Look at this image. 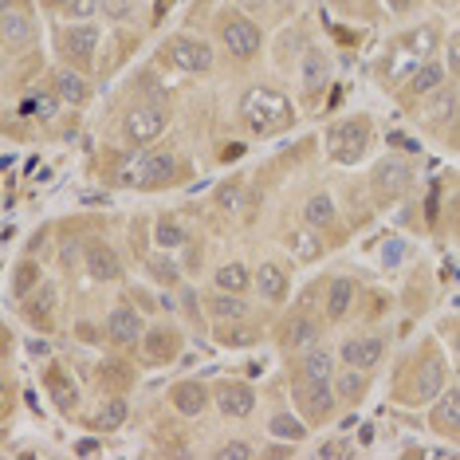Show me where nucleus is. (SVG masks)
<instances>
[{"label": "nucleus", "instance_id": "nucleus-5", "mask_svg": "<svg viewBox=\"0 0 460 460\" xmlns=\"http://www.w3.org/2000/svg\"><path fill=\"white\" fill-rule=\"evenodd\" d=\"M296 402H299V410H303V417L307 421H315V425H323V421H331L334 417V390L327 382H319V378H299L296 382Z\"/></svg>", "mask_w": 460, "mask_h": 460}, {"label": "nucleus", "instance_id": "nucleus-19", "mask_svg": "<svg viewBox=\"0 0 460 460\" xmlns=\"http://www.w3.org/2000/svg\"><path fill=\"white\" fill-rule=\"evenodd\" d=\"M208 315H213L217 323H236V319L248 315V307H244V299H240L236 291H221V296L208 299Z\"/></svg>", "mask_w": 460, "mask_h": 460}, {"label": "nucleus", "instance_id": "nucleus-4", "mask_svg": "<svg viewBox=\"0 0 460 460\" xmlns=\"http://www.w3.org/2000/svg\"><path fill=\"white\" fill-rule=\"evenodd\" d=\"M165 59H170L173 67L190 71V75L213 71V48H208L205 40H193V36H173L170 44H165Z\"/></svg>", "mask_w": 460, "mask_h": 460}, {"label": "nucleus", "instance_id": "nucleus-33", "mask_svg": "<svg viewBox=\"0 0 460 460\" xmlns=\"http://www.w3.org/2000/svg\"><path fill=\"white\" fill-rule=\"evenodd\" d=\"M154 236H158V244H162V248H177V244H185V233H181V225H177V221H158V228H154Z\"/></svg>", "mask_w": 460, "mask_h": 460}, {"label": "nucleus", "instance_id": "nucleus-48", "mask_svg": "<svg viewBox=\"0 0 460 460\" xmlns=\"http://www.w3.org/2000/svg\"><path fill=\"white\" fill-rule=\"evenodd\" d=\"M456 334H460V331H456ZM456 350H460V339H456Z\"/></svg>", "mask_w": 460, "mask_h": 460}, {"label": "nucleus", "instance_id": "nucleus-8", "mask_svg": "<svg viewBox=\"0 0 460 460\" xmlns=\"http://www.w3.org/2000/svg\"><path fill=\"white\" fill-rule=\"evenodd\" d=\"M59 44H64L67 59H75V64H91V56H95V48H99V28L95 24H71Z\"/></svg>", "mask_w": 460, "mask_h": 460}, {"label": "nucleus", "instance_id": "nucleus-23", "mask_svg": "<svg viewBox=\"0 0 460 460\" xmlns=\"http://www.w3.org/2000/svg\"><path fill=\"white\" fill-rule=\"evenodd\" d=\"M327 75H331V64H327V56L311 48L307 56H303V83H307V91H319V87H327Z\"/></svg>", "mask_w": 460, "mask_h": 460}, {"label": "nucleus", "instance_id": "nucleus-1", "mask_svg": "<svg viewBox=\"0 0 460 460\" xmlns=\"http://www.w3.org/2000/svg\"><path fill=\"white\" fill-rule=\"evenodd\" d=\"M240 114H244V122L256 134H279L284 127H291V119H296L291 102L279 95V91H268V87L248 91L244 102H240Z\"/></svg>", "mask_w": 460, "mask_h": 460}, {"label": "nucleus", "instance_id": "nucleus-40", "mask_svg": "<svg viewBox=\"0 0 460 460\" xmlns=\"http://www.w3.org/2000/svg\"><path fill=\"white\" fill-rule=\"evenodd\" d=\"M51 394H56V402H59V410H71L75 405V390H67L59 378H51Z\"/></svg>", "mask_w": 460, "mask_h": 460}, {"label": "nucleus", "instance_id": "nucleus-28", "mask_svg": "<svg viewBox=\"0 0 460 460\" xmlns=\"http://www.w3.org/2000/svg\"><path fill=\"white\" fill-rule=\"evenodd\" d=\"M122 421H127V402H122V397H107L95 413V425L102 433H111V429H119Z\"/></svg>", "mask_w": 460, "mask_h": 460}, {"label": "nucleus", "instance_id": "nucleus-21", "mask_svg": "<svg viewBox=\"0 0 460 460\" xmlns=\"http://www.w3.org/2000/svg\"><path fill=\"white\" fill-rule=\"evenodd\" d=\"M350 303H354V284L347 276H334L331 279V296H327V315L331 319H342L350 311Z\"/></svg>", "mask_w": 460, "mask_h": 460}, {"label": "nucleus", "instance_id": "nucleus-32", "mask_svg": "<svg viewBox=\"0 0 460 460\" xmlns=\"http://www.w3.org/2000/svg\"><path fill=\"white\" fill-rule=\"evenodd\" d=\"M59 99L56 91H40V95H32V102H28V111L40 114V119H56V107H59Z\"/></svg>", "mask_w": 460, "mask_h": 460}, {"label": "nucleus", "instance_id": "nucleus-22", "mask_svg": "<svg viewBox=\"0 0 460 460\" xmlns=\"http://www.w3.org/2000/svg\"><path fill=\"white\" fill-rule=\"evenodd\" d=\"M441 382H445V366H441V358H429V362H425V370H421V378H417L413 397H417V402H433L437 390H441Z\"/></svg>", "mask_w": 460, "mask_h": 460}, {"label": "nucleus", "instance_id": "nucleus-2", "mask_svg": "<svg viewBox=\"0 0 460 460\" xmlns=\"http://www.w3.org/2000/svg\"><path fill=\"white\" fill-rule=\"evenodd\" d=\"M217 32H221V44L228 48V56H236V59H252L260 51V44H264L260 28L248 16H240V13H221Z\"/></svg>", "mask_w": 460, "mask_h": 460}, {"label": "nucleus", "instance_id": "nucleus-11", "mask_svg": "<svg viewBox=\"0 0 460 460\" xmlns=\"http://www.w3.org/2000/svg\"><path fill=\"white\" fill-rule=\"evenodd\" d=\"M217 405H221L225 417H248L256 410V394L248 390V385H240V382H228V385L217 390Z\"/></svg>", "mask_w": 460, "mask_h": 460}, {"label": "nucleus", "instance_id": "nucleus-39", "mask_svg": "<svg viewBox=\"0 0 460 460\" xmlns=\"http://www.w3.org/2000/svg\"><path fill=\"white\" fill-rule=\"evenodd\" d=\"M99 8H102V16H111V20H127L134 13V0H99Z\"/></svg>", "mask_w": 460, "mask_h": 460}, {"label": "nucleus", "instance_id": "nucleus-38", "mask_svg": "<svg viewBox=\"0 0 460 460\" xmlns=\"http://www.w3.org/2000/svg\"><path fill=\"white\" fill-rule=\"evenodd\" d=\"M217 456L221 460H248V456H256V448L244 445V441H228V445L217 448Z\"/></svg>", "mask_w": 460, "mask_h": 460}, {"label": "nucleus", "instance_id": "nucleus-30", "mask_svg": "<svg viewBox=\"0 0 460 460\" xmlns=\"http://www.w3.org/2000/svg\"><path fill=\"white\" fill-rule=\"evenodd\" d=\"M248 284H252V276H248L244 264H225L221 271H217V288H221V291H236V296H240Z\"/></svg>", "mask_w": 460, "mask_h": 460}, {"label": "nucleus", "instance_id": "nucleus-44", "mask_svg": "<svg viewBox=\"0 0 460 460\" xmlns=\"http://www.w3.org/2000/svg\"><path fill=\"white\" fill-rule=\"evenodd\" d=\"M394 8H397V13H402V8H410V0H394Z\"/></svg>", "mask_w": 460, "mask_h": 460}, {"label": "nucleus", "instance_id": "nucleus-9", "mask_svg": "<svg viewBox=\"0 0 460 460\" xmlns=\"http://www.w3.org/2000/svg\"><path fill=\"white\" fill-rule=\"evenodd\" d=\"M107 334L111 342H119V347H134V342L142 339V319L134 307H114L111 319H107Z\"/></svg>", "mask_w": 460, "mask_h": 460}, {"label": "nucleus", "instance_id": "nucleus-25", "mask_svg": "<svg viewBox=\"0 0 460 460\" xmlns=\"http://www.w3.org/2000/svg\"><path fill=\"white\" fill-rule=\"evenodd\" d=\"M441 83H445V67L441 64H429V59H425V64L410 75V91H413V95H429V91H437Z\"/></svg>", "mask_w": 460, "mask_h": 460}, {"label": "nucleus", "instance_id": "nucleus-6", "mask_svg": "<svg viewBox=\"0 0 460 460\" xmlns=\"http://www.w3.org/2000/svg\"><path fill=\"white\" fill-rule=\"evenodd\" d=\"M165 122H170V114L162 107H134L127 114V138L130 142H154L165 130Z\"/></svg>", "mask_w": 460, "mask_h": 460}, {"label": "nucleus", "instance_id": "nucleus-18", "mask_svg": "<svg viewBox=\"0 0 460 460\" xmlns=\"http://www.w3.org/2000/svg\"><path fill=\"white\" fill-rule=\"evenodd\" d=\"M51 91H56L64 102H71V107H79L83 99H87V83H83V75H75V71L59 67L56 79H51Z\"/></svg>", "mask_w": 460, "mask_h": 460}, {"label": "nucleus", "instance_id": "nucleus-24", "mask_svg": "<svg viewBox=\"0 0 460 460\" xmlns=\"http://www.w3.org/2000/svg\"><path fill=\"white\" fill-rule=\"evenodd\" d=\"M177 331H165V327H158V331H150L146 334V354H150L154 362H162V358H173L177 354Z\"/></svg>", "mask_w": 460, "mask_h": 460}, {"label": "nucleus", "instance_id": "nucleus-37", "mask_svg": "<svg viewBox=\"0 0 460 460\" xmlns=\"http://www.w3.org/2000/svg\"><path fill=\"white\" fill-rule=\"evenodd\" d=\"M64 13H67V20H87L99 13V0H67Z\"/></svg>", "mask_w": 460, "mask_h": 460}, {"label": "nucleus", "instance_id": "nucleus-42", "mask_svg": "<svg viewBox=\"0 0 460 460\" xmlns=\"http://www.w3.org/2000/svg\"><path fill=\"white\" fill-rule=\"evenodd\" d=\"M358 394H362V378L342 374V378H339V397H358Z\"/></svg>", "mask_w": 460, "mask_h": 460}, {"label": "nucleus", "instance_id": "nucleus-31", "mask_svg": "<svg viewBox=\"0 0 460 460\" xmlns=\"http://www.w3.org/2000/svg\"><path fill=\"white\" fill-rule=\"evenodd\" d=\"M288 248L303 260V264H311V260H315V256L323 252V244H319V240L311 236V233H291V236H288Z\"/></svg>", "mask_w": 460, "mask_h": 460}, {"label": "nucleus", "instance_id": "nucleus-46", "mask_svg": "<svg viewBox=\"0 0 460 460\" xmlns=\"http://www.w3.org/2000/svg\"><path fill=\"white\" fill-rule=\"evenodd\" d=\"M48 4H59V8H64V4H67V0H48Z\"/></svg>", "mask_w": 460, "mask_h": 460}, {"label": "nucleus", "instance_id": "nucleus-20", "mask_svg": "<svg viewBox=\"0 0 460 460\" xmlns=\"http://www.w3.org/2000/svg\"><path fill=\"white\" fill-rule=\"evenodd\" d=\"M319 339V323L307 319V315H291L284 323V342L288 347H311Z\"/></svg>", "mask_w": 460, "mask_h": 460}, {"label": "nucleus", "instance_id": "nucleus-45", "mask_svg": "<svg viewBox=\"0 0 460 460\" xmlns=\"http://www.w3.org/2000/svg\"><path fill=\"white\" fill-rule=\"evenodd\" d=\"M240 4H244V8H256V4H264V0H240Z\"/></svg>", "mask_w": 460, "mask_h": 460}, {"label": "nucleus", "instance_id": "nucleus-29", "mask_svg": "<svg viewBox=\"0 0 460 460\" xmlns=\"http://www.w3.org/2000/svg\"><path fill=\"white\" fill-rule=\"evenodd\" d=\"M331 350H323V347H311L307 350V358H303V378H319V382H327L331 378Z\"/></svg>", "mask_w": 460, "mask_h": 460}, {"label": "nucleus", "instance_id": "nucleus-26", "mask_svg": "<svg viewBox=\"0 0 460 460\" xmlns=\"http://www.w3.org/2000/svg\"><path fill=\"white\" fill-rule=\"evenodd\" d=\"M303 221L311 228H331L334 225V201L331 197H311L307 208H303Z\"/></svg>", "mask_w": 460, "mask_h": 460}, {"label": "nucleus", "instance_id": "nucleus-14", "mask_svg": "<svg viewBox=\"0 0 460 460\" xmlns=\"http://www.w3.org/2000/svg\"><path fill=\"white\" fill-rule=\"evenodd\" d=\"M374 181H378V193L382 197L405 193V185H410V165H405V162H382L378 173H374Z\"/></svg>", "mask_w": 460, "mask_h": 460}, {"label": "nucleus", "instance_id": "nucleus-12", "mask_svg": "<svg viewBox=\"0 0 460 460\" xmlns=\"http://www.w3.org/2000/svg\"><path fill=\"white\" fill-rule=\"evenodd\" d=\"M429 421H433L437 433L456 437V441H460V390H448L441 402H437V410L429 413Z\"/></svg>", "mask_w": 460, "mask_h": 460}, {"label": "nucleus", "instance_id": "nucleus-17", "mask_svg": "<svg viewBox=\"0 0 460 460\" xmlns=\"http://www.w3.org/2000/svg\"><path fill=\"white\" fill-rule=\"evenodd\" d=\"M256 288H260V296H264V299L279 303V299L288 296V276H284V268H279V264H260Z\"/></svg>", "mask_w": 460, "mask_h": 460}, {"label": "nucleus", "instance_id": "nucleus-41", "mask_svg": "<svg viewBox=\"0 0 460 460\" xmlns=\"http://www.w3.org/2000/svg\"><path fill=\"white\" fill-rule=\"evenodd\" d=\"M150 271L162 279V284H173V279H177V268L170 264V260H150Z\"/></svg>", "mask_w": 460, "mask_h": 460}, {"label": "nucleus", "instance_id": "nucleus-43", "mask_svg": "<svg viewBox=\"0 0 460 460\" xmlns=\"http://www.w3.org/2000/svg\"><path fill=\"white\" fill-rule=\"evenodd\" d=\"M448 71L460 75V32L448 36Z\"/></svg>", "mask_w": 460, "mask_h": 460}, {"label": "nucleus", "instance_id": "nucleus-7", "mask_svg": "<svg viewBox=\"0 0 460 460\" xmlns=\"http://www.w3.org/2000/svg\"><path fill=\"white\" fill-rule=\"evenodd\" d=\"M382 350H385V342L378 339V334L347 339V342H342V362H347L350 370H374V366L382 362Z\"/></svg>", "mask_w": 460, "mask_h": 460}, {"label": "nucleus", "instance_id": "nucleus-36", "mask_svg": "<svg viewBox=\"0 0 460 460\" xmlns=\"http://www.w3.org/2000/svg\"><path fill=\"white\" fill-rule=\"evenodd\" d=\"M405 44H410L413 51H417V56H421V59H429V56H433V44H437V36H433V28H421V32H413L410 40H405Z\"/></svg>", "mask_w": 460, "mask_h": 460}, {"label": "nucleus", "instance_id": "nucleus-47", "mask_svg": "<svg viewBox=\"0 0 460 460\" xmlns=\"http://www.w3.org/2000/svg\"><path fill=\"white\" fill-rule=\"evenodd\" d=\"M456 122H460V107H456Z\"/></svg>", "mask_w": 460, "mask_h": 460}, {"label": "nucleus", "instance_id": "nucleus-35", "mask_svg": "<svg viewBox=\"0 0 460 460\" xmlns=\"http://www.w3.org/2000/svg\"><path fill=\"white\" fill-rule=\"evenodd\" d=\"M36 284H40V268H36V264H20V268H16V279H13V291H16V296L32 291Z\"/></svg>", "mask_w": 460, "mask_h": 460}, {"label": "nucleus", "instance_id": "nucleus-3", "mask_svg": "<svg viewBox=\"0 0 460 460\" xmlns=\"http://www.w3.org/2000/svg\"><path fill=\"white\" fill-rule=\"evenodd\" d=\"M366 146H370V122H366V119L339 122V127L331 130V138H327V150H331V158L339 162V165L358 162L362 154H366Z\"/></svg>", "mask_w": 460, "mask_h": 460}, {"label": "nucleus", "instance_id": "nucleus-27", "mask_svg": "<svg viewBox=\"0 0 460 460\" xmlns=\"http://www.w3.org/2000/svg\"><path fill=\"white\" fill-rule=\"evenodd\" d=\"M268 433L279 437V441H291V445H296V441H303V437H307V429H303V421H296L291 413H276V417L268 421Z\"/></svg>", "mask_w": 460, "mask_h": 460}, {"label": "nucleus", "instance_id": "nucleus-15", "mask_svg": "<svg viewBox=\"0 0 460 460\" xmlns=\"http://www.w3.org/2000/svg\"><path fill=\"white\" fill-rule=\"evenodd\" d=\"M173 405H177V413H185V417H197L208 405V394H205V385H197V382H177L173 385Z\"/></svg>", "mask_w": 460, "mask_h": 460}, {"label": "nucleus", "instance_id": "nucleus-13", "mask_svg": "<svg viewBox=\"0 0 460 460\" xmlns=\"http://www.w3.org/2000/svg\"><path fill=\"white\" fill-rule=\"evenodd\" d=\"M87 271L99 279V284H111V279L122 276V264L107 244H87Z\"/></svg>", "mask_w": 460, "mask_h": 460}, {"label": "nucleus", "instance_id": "nucleus-10", "mask_svg": "<svg viewBox=\"0 0 460 460\" xmlns=\"http://www.w3.org/2000/svg\"><path fill=\"white\" fill-rule=\"evenodd\" d=\"M177 173V158L170 150H150L138 165V185H165Z\"/></svg>", "mask_w": 460, "mask_h": 460}, {"label": "nucleus", "instance_id": "nucleus-34", "mask_svg": "<svg viewBox=\"0 0 460 460\" xmlns=\"http://www.w3.org/2000/svg\"><path fill=\"white\" fill-rule=\"evenodd\" d=\"M252 339H256L252 331L228 327V323H221V327H217V342H221V347H244V342H252Z\"/></svg>", "mask_w": 460, "mask_h": 460}, {"label": "nucleus", "instance_id": "nucleus-16", "mask_svg": "<svg viewBox=\"0 0 460 460\" xmlns=\"http://www.w3.org/2000/svg\"><path fill=\"white\" fill-rule=\"evenodd\" d=\"M0 36H4V48L8 51H20L28 44V40H32V24H28V16L24 13H8L4 8V20H0Z\"/></svg>", "mask_w": 460, "mask_h": 460}]
</instances>
